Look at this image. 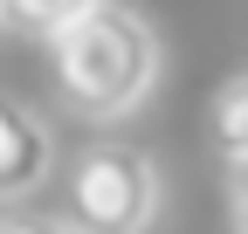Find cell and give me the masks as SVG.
<instances>
[{
	"instance_id": "ba28073f",
	"label": "cell",
	"mask_w": 248,
	"mask_h": 234,
	"mask_svg": "<svg viewBox=\"0 0 248 234\" xmlns=\"http://www.w3.org/2000/svg\"><path fill=\"white\" fill-rule=\"evenodd\" d=\"M0 21H7V0H0Z\"/></svg>"
},
{
	"instance_id": "3957f363",
	"label": "cell",
	"mask_w": 248,
	"mask_h": 234,
	"mask_svg": "<svg viewBox=\"0 0 248 234\" xmlns=\"http://www.w3.org/2000/svg\"><path fill=\"white\" fill-rule=\"evenodd\" d=\"M48 165H55L48 124H42L28 103H7V97H0V200L35 193V186L48 179Z\"/></svg>"
},
{
	"instance_id": "277c9868",
	"label": "cell",
	"mask_w": 248,
	"mask_h": 234,
	"mask_svg": "<svg viewBox=\"0 0 248 234\" xmlns=\"http://www.w3.org/2000/svg\"><path fill=\"white\" fill-rule=\"evenodd\" d=\"M207 131H214V152H221L234 172H248V69L221 83V97L207 110Z\"/></svg>"
},
{
	"instance_id": "8992f818",
	"label": "cell",
	"mask_w": 248,
	"mask_h": 234,
	"mask_svg": "<svg viewBox=\"0 0 248 234\" xmlns=\"http://www.w3.org/2000/svg\"><path fill=\"white\" fill-rule=\"evenodd\" d=\"M0 234H76V227L48 220V214H14V220H0Z\"/></svg>"
},
{
	"instance_id": "5b68a950",
	"label": "cell",
	"mask_w": 248,
	"mask_h": 234,
	"mask_svg": "<svg viewBox=\"0 0 248 234\" xmlns=\"http://www.w3.org/2000/svg\"><path fill=\"white\" fill-rule=\"evenodd\" d=\"M104 0H7V21L14 28H28V35H42V42H55L62 28H76L83 14H97Z\"/></svg>"
},
{
	"instance_id": "52a82bcc",
	"label": "cell",
	"mask_w": 248,
	"mask_h": 234,
	"mask_svg": "<svg viewBox=\"0 0 248 234\" xmlns=\"http://www.w3.org/2000/svg\"><path fill=\"white\" fill-rule=\"evenodd\" d=\"M234 207H241V234H248V179H241V200H234Z\"/></svg>"
},
{
	"instance_id": "7a4b0ae2",
	"label": "cell",
	"mask_w": 248,
	"mask_h": 234,
	"mask_svg": "<svg viewBox=\"0 0 248 234\" xmlns=\"http://www.w3.org/2000/svg\"><path fill=\"white\" fill-rule=\"evenodd\" d=\"M166 179L131 145H90L69 172V227L76 234H145L159 220Z\"/></svg>"
},
{
	"instance_id": "6da1fadb",
	"label": "cell",
	"mask_w": 248,
	"mask_h": 234,
	"mask_svg": "<svg viewBox=\"0 0 248 234\" xmlns=\"http://www.w3.org/2000/svg\"><path fill=\"white\" fill-rule=\"evenodd\" d=\"M55 55V83L62 97H69L76 117H97V124H110V117H131L152 83H159V28H152L138 7H124V0H104L97 14H83L76 28H62V35L48 42Z\"/></svg>"
}]
</instances>
